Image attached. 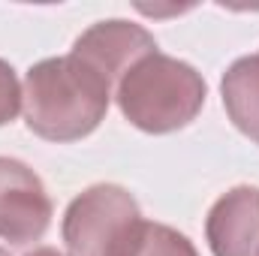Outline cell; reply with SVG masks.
Listing matches in <instances>:
<instances>
[{
  "label": "cell",
  "instance_id": "cell-11",
  "mask_svg": "<svg viewBox=\"0 0 259 256\" xmlns=\"http://www.w3.org/2000/svg\"><path fill=\"white\" fill-rule=\"evenodd\" d=\"M0 256H9V253H6V250H3V247H0Z\"/></svg>",
  "mask_w": 259,
  "mask_h": 256
},
{
  "label": "cell",
  "instance_id": "cell-5",
  "mask_svg": "<svg viewBox=\"0 0 259 256\" xmlns=\"http://www.w3.org/2000/svg\"><path fill=\"white\" fill-rule=\"evenodd\" d=\"M157 52V39L142 27L124 18H109L91 24L75 42H72V58L88 64L97 75H103L112 88L127 75L142 58Z\"/></svg>",
  "mask_w": 259,
  "mask_h": 256
},
{
  "label": "cell",
  "instance_id": "cell-6",
  "mask_svg": "<svg viewBox=\"0 0 259 256\" xmlns=\"http://www.w3.org/2000/svg\"><path fill=\"white\" fill-rule=\"evenodd\" d=\"M205 238L214 256H259V187L223 193L208 211Z\"/></svg>",
  "mask_w": 259,
  "mask_h": 256
},
{
  "label": "cell",
  "instance_id": "cell-10",
  "mask_svg": "<svg viewBox=\"0 0 259 256\" xmlns=\"http://www.w3.org/2000/svg\"><path fill=\"white\" fill-rule=\"evenodd\" d=\"M24 256H66V253L55 250V247H33L30 253H24Z\"/></svg>",
  "mask_w": 259,
  "mask_h": 256
},
{
  "label": "cell",
  "instance_id": "cell-2",
  "mask_svg": "<svg viewBox=\"0 0 259 256\" xmlns=\"http://www.w3.org/2000/svg\"><path fill=\"white\" fill-rule=\"evenodd\" d=\"M208 97L205 78L190 64L154 52L118 81L115 100L133 127L163 136L196 121Z\"/></svg>",
  "mask_w": 259,
  "mask_h": 256
},
{
  "label": "cell",
  "instance_id": "cell-7",
  "mask_svg": "<svg viewBox=\"0 0 259 256\" xmlns=\"http://www.w3.org/2000/svg\"><path fill=\"white\" fill-rule=\"evenodd\" d=\"M220 91L229 121L259 145V55L238 58L223 72Z\"/></svg>",
  "mask_w": 259,
  "mask_h": 256
},
{
  "label": "cell",
  "instance_id": "cell-1",
  "mask_svg": "<svg viewBox=\"0 0 259 256\" xmlns=\"http://www.w3.org/2000/svg\"><path fill=\"white\" fill-rule=\"evenodd\" d=\"M24 124L46 142H78L103 124L112 84L78 58H49L24 75Z\"/></svg>",
  "mask_w": 259,
  "mask_h": 256
},
{
  "label": "cell",
  "instance_id": "cell-4",
  "mask_svg": "<svg viewBox=\"0 0 259 256\" xmlns=\"http://www.w3.org/2000/svg\"><path fill=\"white\" fill-rule=\"evenodd\" d=\"M52 223V199L42 178L15 157H0V238L27 247L46 235Z\"/></svg>",
  "mask_w": 259,
  "mask_h": 256
},
{
  "label": "cell",
  "instance_id": "cell-8",
  "mask_svg": "<svg viewBox=\"0 0 259 256\" xmlns=\"http://www.w3.org/2000/svg\"><path fill=\"white\" fill-rule=\"evenodd\" d=\"M127 256H199V253H196L193 241L184 232H178L166 223H148L145 220Z\"/></svg>",
  "mask_w": 259,
  "mask_h": 256
},
{
  "label": "cell",
  "instance_id": "cell-9",
  "mask_svg": "<svg viewBox=\"0 0 259 256\" xmlns=\"http://www.w3.org/2000/svg\"><path fill=\"white\" fill-rule=\"evenodd\" d=\"M21 91L24 88L18 84V75H15L12 64H6L0 58V127L15 121V115L21 112V100H24Z\"/></svg>",
  "mask_w": 259,
  "mask_h": 256
},
{
  "label": "cell",
  "instance_id": "cell-3",
  "mask_svg": "<svg viewBox=\"0 0 259 256\" xmlns=\"http://www.w3.org/2000/svg\"><path fill=\"white\" fill-rule=\"evenodd\" d=\"M145 217L121 184H94L64 214L61 235L69 256H127Z\"/></svg>",
  "mask_w": 259,
  "mask_h": 256
}]
</instances>
